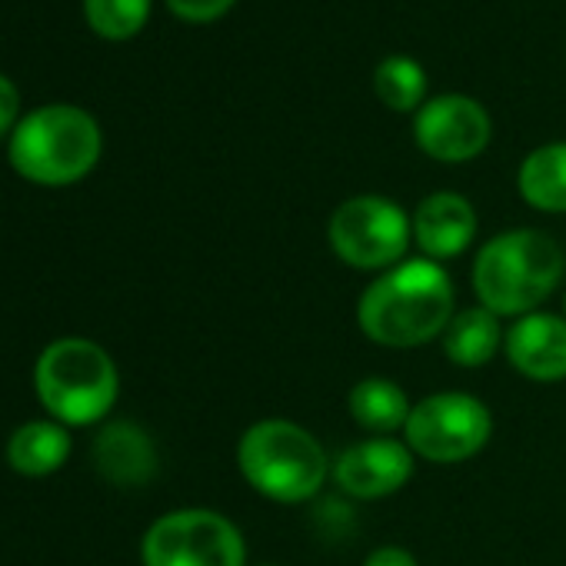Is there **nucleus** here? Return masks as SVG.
Returning a JSON list of instances; mask_svg holds the SVG:
<instances>
[{
    "label": "nucleus",
    "instance_id": "1",
    "mask_svg": "<svg viewBox=\"0 0 566 566\" xmlns=\"http://www.w3.org/2000/svg\"><path fill=\"white\" fill-rule=\"evenodd\" d=\"M457 314V291L443 263L407 256L377 273L357 301L360 334L387 350H417L443 337Z\"/></svg>",
    "mask_w": 566,
    "mask_h": 566
},
{
    "label": "nucleus",
    "instance_id": "2",
    "mask_svg": "<svg viewBox=\"0 0 566 566\" xmlns=\"http://www.w3.org/2000/svg\"><path fill=\"white\" fill-rule=\"evenodd\" d=\"M566 253L536 227H516L490 237L473 260L470 283L480 307L500 321H520L536 314L563 283Z\"/></svg>",
    "mask_w": 566,
    "mask_h": 566
},
{
    "label": "nucleus",
    "instance_id": "3",
    "mask_svg": "<svg viewBox=\"0 0 566 566\" xmlns=\"http://www.w3.org/2000/svg\"><path fill=\"white\" fill-rule=\"evenodd\" d=\"M237 467L250 490H256L263 500L294 506L324 490L334 463L307 427L283 417H266L243 430L237 443Z\"/></svg>",
    "mask_w": 566,
    "mask_h": 566
},
{
    "label": "nucleus",
    "instance_id": "4",
    "mask_svg": "<svg viewBox=\"0 0 566 566\" xmlns=\"http://www.w3.org/2000/svg\"><path fill=\"white\" fill-rule=\"evenodd\" d=\"M97 120L71 104H51L28 114L11 137V164L21 177L48 187H64L94 170L101 160Z\"/></svg>",
    "mask_w": 566,
    "mask_h": 566
},
{
    "label": "nucleus",
    "instance_id": "5",
    "mask_svg": "<svg viewBox=\"0 0 566 566\" xmlns=\"http://www.w3.org/2000/svg\"><path fill=\"white\" fill-rule=\"evenodd\" d=\"M34 387L57 423L84 427L111 413L120 394V377L104 347L84 337H64L38 357Z\"/></svg>",
    "mask_w": 566,
    "mask_h": 566
},
{
    "label": "nucleus",
    "instance_id": "6",
    "mask_svg": "<svg viewBox=\"0 0 566 566\" xmlns=\"http://www.w3.org/2000/svg\"><path fill=\"white\" fill-rule=\"evenodd\" d=\"M327 240L340 263L367 273H384L407 260L413 223L397 200L380 193H357L331 213Z\"/></svg>",
    "mask_w": 566,
    "mask_h": 566
},
{
    "label": "nucleus",
    "instance_id": "7",
    "mask_svg": "<svg viewBox=\"0 0 566 566\" xmlns=\"http://www.w3.org/2000/svg\"><path fill=\"white\" fill-rule=\"evenodd\" d=\"M493 437V413L490 407L463 390H443L417 400L410 407L403 443L413 450V457L453 467L473 460Z\"/></svg>",
    "mask_w": 566,
    "mask_h": 566
},
{
    "label": "nucleus",
    "instance_id": "8",
    "mask_svg": "<svg viewBox=\"0 0 566 566\" xmlns=\"http://www.w3.org/2000/svg\"><path fill=\"white\" fill-rule=\"evenodd\" d=\"M140 559L144 566H247V543L217 510H174L150 523Z\"/></svg>",
    "mask_w": 566,
    "mask_h": 566
},
{
    "label": "nucleus",
    "instance_id": "9",
    "mask_svg": "<svg viewBox=\"0 0 566 566\" xmlns=\"http://www.w3.org/2000/svg\"><path fill=\"white\" fill-rule=\"evenodd\" d=\"M493 137L490 114L467 94H437L413 114V140L437 164L476 160Z\"/></svg>",
    "mask_w": 566,
    "mask_h": 566
},
{
    "label": "nucleus",
    "instance_id": "10",
    "mask_svg": "<svg viewBox=\"0 0 566 566\" xmlns=\"http://www.w3.org/2000/svg\"><path fill=\"white\" fill-rule=\"evenodd\" d=\"M413 450L397 437H367L347 447L331 473L337 486L354 500H384L403 490L413 476Z\"/></svg>",
    "mask_w": 566,
    "mask_h": 566
},
{
    "label": "nucleus",
    "instance_id": "11",
    "mask_svg": "<svg viewBox=\"0 0 566 566\" xmlns=\"http://www.w3.org/2000/svg\"><path fill=\"white\" fill-rule=\"evenodd\" d=\"M503 354L510 367L533 384L566 380V317L536 311L510 324Z\"/></svg>",
    "mask_w": 566,
    "mask_h": 566
},
{
    "label": "nucleus",
    "instance_id": "12",
    "mask_svg": "<svg viewBox=\"0 0 566 566\" xmlns=\"http://www.w3.org/2000/svg\"><path fill=\"white\" fill-rule=\"evenodd\" d=\"M410 223H413V243L420 247L427 260H437V263L467 253L480 230L473 203L453 190L423 197L417 210L410 213Z\"/></svg>",
    "mask_w": 566,
    "mask_h": 566
},
{
    "label": "nucleus",
    "instance_id": "13",
    "mask_svg": "<svg viewBox=\"0 0 566 566\" xmlns=\"http://www.w3.org/2000/svg\"><path fill=\"white\" fill-rule=\"evenodd\" d=\"M94 463L114 486H144L157 473V447L137 423H111L94 440Z\"/></svg>",
    "mask_w": 566,
    "mask_h": 566
},
{
    "label": "nucleus",
    "instance_id": "14",
    "mask_svg": "<svg viewBox=\"0 0 566 566\" xmlns=\"http://www.w3.org/2000/svg\"><path fill=\"white\" fill-rule=\"evenodd\" d=\"M440 340H443V357L450 364L463 370H476V367H486L503 350L506 331L496 314L476 304V307L457 311Z\"/></svg>",
    "mask_w": 566,
    "mask_h": 566
},
{
    "label": "nucleus",
    "instance_id": "15",
    "mask_svg": "<svg viewBox=\"0 0 566 566\" xmlns=\"http://www.w3.org/2000/svg\"><path fill=\"white\" fill-rule=\"evenodd\" d=\"M410 397L400 384L387 377H364L347 394V410L360 430L370 437H394L407 427L410 417Z\"/></svg>",
    "mask_w": 566,
    "mask_h": 566
},
{
    "label": "nucleus",
    "instance_id": "16",
    "mask_svg": "<svg viewBox=\"0 0 566 566\" xmlns=\"http://www.w3.org/2000/svg\"><path fill=\"white\" fill-rule=\"evenodd\" d=\"M516 190L539 213H566V140L530 150L516 170Z\"/></svg>",
    "mask_w": 566,
    "mask_h": 566
},
{
    "label": "nucleus",
    "instance_id": "17",
    "mask_svg": "<svg viewBox=\"0 0 566 566\" xmlns=\"http://www.w3.org/2000/svg\"><path fill=\"white\" fill-rule=\"evenodd\" d=\"M71 453V433L54 420H31L8 440V463L24 476H48L64 467Z\"/></svg>",
    "mask_w": 566,
    "mask_h": 566
},
{
    "label": "nucleus",
    "instance_id": "18",
    "mask_svg": "<svg viewBox=\"0 0 566 566\" xmlns=\"http://www.w3.org/2000/svg\"><path fill=\"white\" fill-rule=\"evenodd\" d=\"M374 94L397 114H417L427 104V71L407 54H394L374 71Z\"/></svg>",
    "mask_w": 566,
    "mask_h": 566
},
{
    "label": "nucleus",
    "instance_id": "19",
    "mask_svg": "<svg viewBox=\"0 0 566 566\" xmlns=\"http://www.w3.org/2000/svg\"><path fill=\"white\" fill-rule=\"evenodd\" d=\"M84 14L101 38L127 41L147 24L150 0H84Z\"/></svg>",
    "mask_w": 566,
    "mask_h": 566
},
{
    "label": "nucleus",
    "instance_id": "20",
    "mask_svg": "<svg viewBox=\"0 0 566 566\" xmlns=\"http://www.w3.org/2000/svg\"><path fill=\"white\" fill-rule=\"evenodd\" d=\"M237 4V0H167V8L187 21V24H213L220 21L230 8Z\"/></svg>",
    "mask_w": 566,
    "mask_h": 566
},
{
    "label": "nucleus",
    "instance_id": "21",
    "mask_svg": "<svg viewBox=\"0 0 566 566\" xmlns=\"http://www.w3.org/2000/svg\"><path fill=\"white\" fill-rule=\"evenodd\" d=\"M18 111H21V94L14 87V81H8L4 74H0V137L14 127Z\"/></svg>",
    "mask_w": 566,
    "mask_h": 566
},
{
    "label": "nucleus",
    "instance_id": "22",
    "mask_svg": "<svg viewBox=\"0 0 566 566\" xmlns=\"http://www.w3.org/2000/svg\"><path fill=\"white\" fill-rule=\"evenodd\" d=\"M364 566H420L417 556L397 543H387V546H377L374 553H367Z\"/></svg>",
    "mask_w": 566,
    "mask_h": 566
},
{
    "label": "nucleus",
    "instance_id": "23",
    "mask_svg": "<svg viewBox=\"0 0 566 566\" xmlns=\"http://www.w3.org/2000/svg\"><path fill=\"white\" fill-rule=\"evenodd\" d=\"M563 317H566V297H563Z\"/></svg>",
    "mask_w": 566,
    "mask_h": 566
},
{
    "label": "nucleus",
    "instance_id": "24",
    "mask_svg": "<svg viewBox=\"0 0 566 566\" xmlns=\"http://www.w3.org/2000/svg\"><path fill=\"white\" fill-rule=\"evenodd\" d=\"M260 566H273V563H260Z\"/></svg>",
    "mask_w": 566,
    "mask_h": 566
}]
</instances>
